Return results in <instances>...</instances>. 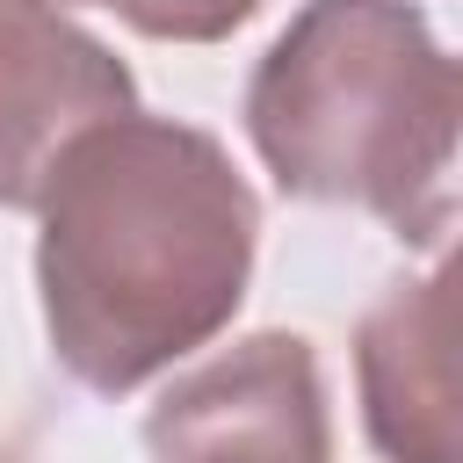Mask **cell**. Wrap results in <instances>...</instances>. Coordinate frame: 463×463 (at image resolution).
I'll use <instances>...</instances> for the list:
<instances>
[{
  "label": "cell",
  "mask_w": 463,
  "mask_h": 463,
  "mask_svg": "<svg viewBox=\"0 0 463 463\" xmlns=\"http://www.w3.org/2000/svg\"><path fill=\"white\" fill-rule=\"evenodd\" d=\"M36 289L51 362L123 398L203 354L246 304L260 203L232 152L174 116L87 123L36 188Z\"/></svg>",
  "instance_id": "6da1fadb"
},
{
  "label": "cell",
  "mask_w": 463,
  "mask_h": 463,
  "mask_svg": "<svg viewBox=\"0 0 463 463\" xmlns=\"http://www.w3.org/2000/svg\"><path fill=\"white\" fill-rule=\"evenodd\" d=\"M246 137L282 195L449 246L456 58L412 0H304L246 80Z\"/></svg>",
  "instance_id": "7a4b0ae2"
},
{
  "label": "cell",
  "mask_w": 463,
  "mask_h": 463,
  "mask_svg": "<svg viewBox=\"0 0 463 463\" xmlns=\"http://www.w3.org/2000/svg\"><path fill=\"white\" fill-rule=\"evenodd\" d=\"M152 463H333L318 354L304 333H246L188 362L145 412Z\"/></svg>",
  "instance_id": "3957f363"
},
{
  "label": "cell",
  "mask_w": 463,
  "mask_h": 463,
  "mask_svg": "<svg viewBox=\"0 0 463 463\" xmlns=\"http://www.w3.org/2000/svg\"><path fill=\"white\" fill-rule=\"evenodd\" d=\"M123 109H137V87L101 36L58 0H0V210H29L51 159Z\"/></svg>",
  "instance_id": "277c9868"
},
{
  "label": "cell",
  "mask_w": 463,
  "mask_h": 463,
  "mask_svg": "<svg viewBox=\"0 0 463 463\" xmlns=\"http://www.w3.org/2000/svg\"><path fill=\"white\" fill-rule=\"evenodd\" d=\"M362 427L391 463H456V304L449 260L391 282L354 333Z\"/></svg>",
  "instance_id": "5b68a950"
},
{
  "label": "cell",
  "mask_w": 463,
  "mask_h": 463,
  "mask_svg": "<svg viewBox=\"0 0 463 463\" xmlns=\"http://www.w3.org/2000/svg\"><path fill=\"white\" fill-rule=\"evenodd\" d=\"M58 7H109L116 22H130L137 36H159V43H224L268 0H58Z\"/></svg>",
  "instance_id": "8992f818"
},
{
  "label": "cell",
  "mask_w": 463,
  "mask_h": 463,
  "mask_svg": "<svg viewBox=\"0 0 463 463\" xmlns=\"http://www.w3.org/2000/svg\"><path fill=\"white\" fill-rule=\"evenodd\" d=\"M0 463H22V456H14V449H7V441H0Z\"/></svg>",
  "instance_id": "52a82bcc"
}]
</instances>
